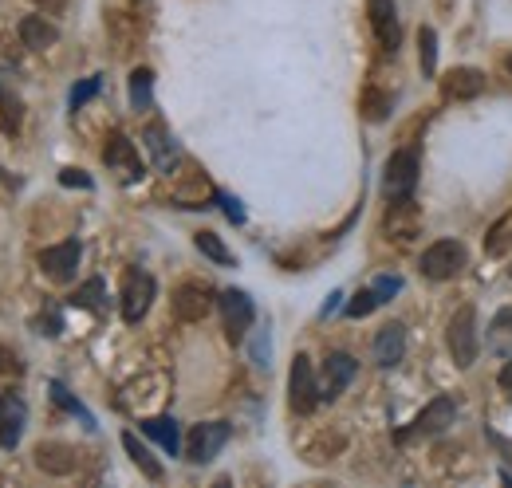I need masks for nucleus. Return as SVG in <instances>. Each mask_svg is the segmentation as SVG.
Returning a JSON list of instances; mask_svg holds the SVG:
<instances>
[{
    "label": "nucleus",
    "instance_id": "f257e3e1",
    "mask_svg": "<svg viewBox=\"0 0 512 488\" xmlns=\"http://www.w3.org/2000/svg\"><path fill=\"white\" fill-rule=\"evenodd\" d=\"M320 382H316V370L308 355H296L292 359V374H288V406L296 414H312L320 406Z\"/></svg>",
    "mask_w": 512,
    "mask_h": 488
},
{
    "label": "nucleus",
    "instance_id": "f03ea898",
    "mask_svg": "<svg viewBox=\"0 0 512 488\" xmlns=\"http://www.w3.org/2000/svg\"><path fill=\"white\" fill-rule=\"evenodd\" d=\"M418 185V150H398L386 158L383 170V193L386 201H406Z\"/></svg>",
    "mask_w": 512,
    "mask_h": 488
},
{
    "label": "nucleus",
    "instance_id": "7ed1b4c3",
    "mask_svg": "<svg viewBox=\"0 0 512 488\" xmlns=\"http://www.w3.org/2000/svg\"><path fill=\"white\" fill-rule=\"evenodd\" d=\"M477 351H481V343H477V311L461 307L449 319V355H453L457 366H473L477 363Z\"/></svg>",
    "mask_w": 512,
    "mask_h": 488
},
{
    "label": "nucleus",
    "instance_id": "20e7f679",
    "mask_svg": "<svg viewBox=\"0 0 512 488\" xmlns=\"http://www.w3.org/2000/svg\"><path fill=\"white\" fill-rule=\"evenodd\" d=\"M418 268H422L426 280H453V276L465 268V244L449 241V237L446 241H434L426 252H422Z\"/></svg>",
    "mask_w": 512,
    "mask_h": 488
},
{
    "label": "nucleus",
    "instance_id": "39448f33",
    "mask_svg": "<svg viewBox=\"0 0 512 488\" xmlns=\"http://www.w3.org/2000/svg\"><path fill=\"white\" fill-rule=\"evenodd\" d=\"M154 292H158L154 276L142 272V268H130L127 280H123V292H119V311H123V319H127V323H138V319L150 311V304H154Z\"/></svg>",
    "mask_w": 512,
    "mask_h": 488
},
{
    "label": "nucleus",
    "instance_id": "423d86ee",
    "mask_svg": "<svg viewBox=\"0 0 512 488\" xmlns=\"http://www.w3.org/2000/svg\"><path fill=\"white\" fill-rule=\"evenodd\" d=\"M229 437H233V426H229V422H201V426H193L190 437H186V457H190L193 465H209V461L229 445Z\"/></svg>",
    "mask_w": 512,
    "mask_h": 488
},
{
    "label": "nucleus",
    "instance_id": "0eeeda50",
    "mask_svg": "<svg viewBox=\"0 0 512 488\" xmlns=\"http://www.w3.org/2000/svg\"><path fill=\"white\" fill-rule=\"evenodd\" d=\"M221 319H225V335H229V343H241L245 335H249V327H253L256 319V307L249 300V292H241V288H229V292H221Z\"/></svg>",
    "mask_w": 512,
    "mask_h": 488
},
{
    "label": "nucleus",
    "instance_id": "6e6552de",
    "mask_svg": "<svg viewBox=\"0 0 512 488\" xmlns=\"http://www.w3.org/2000/svg\"><path fill=\"white\" fill-rule=\"evenodd\" d=\"M453 418H457V406H453V398H434L414 422H410V429H402L398 433V441H410V437H426V433H442V429L453 426Z\"/></svg>",
    "mask_w": 512,
    "mask_h": 488
},
{
    "label": "nucleus",
    "instance_id": "1a4fd4ad",
    "mask_svg": "<svg viewBox=\"0 0 512 488\" xmlns=\"http://www.w3.org/2000/svg\"><path fill=\"white\" fill-rule=\"evenodd\" d=\"M79 256H83L79 241L52 244V248H44V252H40V268H44V276H48V280H56V284H71V280H75V268H79Z\"/></svg>",
    "mask_w": 512,
    "mask_h": 488
},
{
    "label": "nucleus",
    "instance_id": "9d476101",
    "mask_svg": "<svg viewBox=\"0 0 512 488\" xmlns=\"http://www.w3.org/2000/svg\"><path fill=\"white\" fill-rule=\"evenodd\" d=\"M103 162H107V170H115L123 182H138V178L146 174V170H142V158H138V150H134V142L123 138V134H111V138H107Z\"/></svg>",
    "mask_w": 512,
    "mask_h": 488
},
{
    "label": "nucleus",
    "instance_id": "9b49d317",
    "mask_svg": "<svg viewBox=\"0 0 512 488\" xmlns=\"http://www.w3.org/2000/svg\"><path fill=\"white\" fill-rule=\"evenodd\" d=\"M213 288L209 284H197V280H190V284H182L178 292H174V315L178 319H186V323H201L209 311H213Z\"/></svg>",
    "mask_w": 512,
    "mask_h": 488
},
{
    "label": "nucleus",
    "instance_id": "f8f14e48",
    "mask_svg": "<svg viewBox=\"0 0 512 488\" xmlns=\"http://www.w3.org/2000/svg\"><path fill=\"white\" fill-rule=\"evenodd\" d=\"M24 426H28V406L24 398L16 394H0V449H16L20 437H24Z\"/></svg>",
    "mask_w": 512,
    "mask_h": 488
},
{
    "label": "nucleus",
    "instance_id": "ddd939ff",
    "mask_svg": "<svg viewBox=\"0 0 512 488\" xmlns=\"http://www.w3.org/2000/svg\"><path fill=\"white\" fill-rule=\"evenodd\" d=\"M355 374H359V363L351 359V355H343V351H335V355H327V366H323V386L320 394L331 402V398H339L351 382H355Z\"/></svg>",
    "mask_w": 512,
    "mask_h": 488
},
{
    "label": "nucleus",
    "instance_id": "4468645a",
    "mask_svg": "<svg viewBox=\"0 0 512 488\" xmlns=\"http://www.w3.org/2000/svg\"><path fill=\"white\" fill-rule=\"evenodd\" d=\"M367 16H371V28H375L379 44H383L386 52H394V48H398V40H402L394 0H371V4H367Z\"/></svg>",
    "mask_w": 512,
    "mask_h": 488
},
{
    "label": "nucleus",
    "instance_id": "2eb2a0df",
    "mask_svg": "<svg viewBox=\"0 0 512 488\" xmlns=\"http://www.w3.org/2000/svg\"><path fill=\"white\" fill-rule=\"evenodd\" d=\"M142 142H146V150H150L154 166H158L162 174H170V170H174V162H178V142L170 138V130H166L162 122H150V126L142 130Z\"/></svg>",
    "mask_w": 512,
    "mask_h": 488
},
{
    "label": "nucleus",
    "instance_id": "dca6fc26",
    "mask_svg": "<svg viewBox=\"0 0 512 488\" xmlns=\"http://www.w3.org/2000/svg\"><path fill=\"white\" fill-rule=\"evenodd\" d=\"M442 91H446V99H477L481 91H485V75L477 71V67H453L446 79H442Z\"/></svg>",
    "mask_w": 512,
    "mask_h": 488
},
{
    "label": "nucleus",
    "instance_id": "f3484780",
    "mask_svg": "<svg viewBox=\"0 0 512 488\" xmlns=\"http://www.w3.org/2000/svg\"><path fill=\"white\" fill-rule=\"evenodd\" d=\"M375 363L379 366H398L406 355V327L402 323H386L383 331L375 335V347H371Z\"/></svg>",
    "mask_w": 512,
    "mask_h": 488
},
{
    "label": "nucleus",
    "instance_id": "a211bd4d",
    "mask_svg": "<svg viewBox=\"0 0 512 488\" xmlns=\"http://www.w3.org/2000/svg\"><path fill=\"white\" fill-rule=\"evenodd\" d=\"M36 465L44 469V473H52V477H67V473H75V449L71 445H60V441H40L36 445Z\"/></svg>",
    "mask_w": 512,
    "mask_h": 488
},
{
    "label": "nucleus",
    "instance_id": "6ab92c4d",
    "mask_svg": "<svg viewBox=\"0 0 512 488\" xmlns=\"http://www.w3.org/2000/svg\"><path fill=\"white\" fill-rule=\"evenodd\" d=\"M60 40V28L48 20V16H24L20 20V44L32 48V52H44Z\"/></svg>",
    "mask_w": 512,
    "mask_h": 488
},
{
    "label": "nucleus",
    "instance_id": "aec40b11",
    "mask_svg": "<svg viewBox=\"0 0 512 488\" xmlns=\"http://www.w3.org/2000/svg\"><path fill=\"white\" fill-rule=\"evenodd\" d=\"M418 225H422V217H418V209H414V201H410V197L390 205V213H386V229H390V233H398V241L418 237Z\"/></svg>",
    "mask_w": 512,
    "mask_h": 488
},
{
    "label": "nucleus",
    "instance_id": "412c9836",
    "mask_svg": "<svg viewBox=\"0 0 512 488\" xmlns=\"http://www.w3.org/2000/svg\"><path fill=\"white\" fill-rule=\"evenodd\" d=\"M142 433H146L150 441H158L170 457L182 453V433H178V422H174V418H146V422H142Z\"/></svg>",
    "mask_w": 512,
    "mask_h": 488
},
{
    "label": "nucleus",
    "instance_id": "4be33fe9",
    "mask_svg": "<svg viewBox=\"0 0 512 488\" xmlns=\"http://www.w3.org/2000/svg\"><path fill=\"white\" fill-rule=\"evenodd\" d=\"M150 103H154V71L150 67H134V75H130V107L146 111Z\"/></svg>",
    "mask_w": 512,
    "mask_h": 488
},
{
    "label": "nucleus",
    "instance_id": "5701e85b",
    "mask_svg": "<svg viewBox=\"0 0 512 488\" xmlns=\"http://www.w3.org/2000/svg\"><path fill=\"white\" fill-rule=\"evenodd\" d=\"M489 347H493L497 355H505V359H512V307H501V311L493 315Z\"/></svg>",
    "mask_w": 512,
    "mask_h": 488
},
{
    "label": "nucleus",
    "instance_id": "b1692460",
    "mask_svg": "<svg viewBox=\"0 0 512 488\" xmlns=\"http://www.w3.org/2000/svg\"><path fill=\"white\" fill-rule=\"evenodd\" d=\"M123 449H127L130 461H134V465H138V469H142L150 481H162V465L150 457V449H146V445H142L134 433H123Z\"/></svg>",
    "mask_w": 512,
    "mask_h": 488
},
{
    "label": "nucleus",
    "instance_id": "393cba45",
    "mask_svg": "<svg viewBox=\"0 0 512 488\" xmlns=\"http://www.w3.org/2000/svg\"><path fill=\"white\" fill-rule=\"evenodd\" d=\"M509 248H512V209L501 221H493L489 233H485V252H489V256H505Z\"/></svg>",
    "mask_w": 512,
    "mask_h": 488
},
{
    "label": "nucleus",
    "instance_id": "a878e982",
    "mask_svg": "<svg viewBox=\"0 0 512 488\" xmlns=\"http://www.w3.org/2000/svg\"><path fill=\"white\" fill-rule=\"evenodd\" d=\"M0 122H4V130H8V134H16V130H20V122H24V103H20V95H16V91H8L4 83H0Z\"/></svg>",
    "mask_w": 512,
    "mask_h": 488
},
{
    "label": "nucleus",
    "instance_id": "bb28decb",
    "mask_svg": "<svg viewBox=\"0 0 512 488\" xmlns=\"http://www.w3.org/2000/svg\"><path fill=\"white\" fill-rule=\"evenodd\" d=\"M390 107H394V95L390 91H379V87H367L363 91V119L383 122L390 115Z\"/></svg>",
    "mask_w": 512,
    "mask_h": 488
},
{
    "label": "nucleus",
    "instance_id": "cd10ccee",
    "mask_svg": "<svg viewBox=\"0 0 512 488\" xmlns=\"http://www.w3.org/2000/svg\"><path fill=\"white\" fill-rule=\"evenodd\" d=\"M103 300H107V284H103V280H87V284H83V288L71 296V304L91 307V311H103V307H107Z\"/></svg>",
    "mask_w": 512,
    "mask_h": 488
},
{
    "label": "nucleus",
    "instance_id": "c85d7f7f",
    "mask_svg": "<svg viewBox=\"0 0 512 488\" xmlns=\"http://www.w3.org/2000/svg\"><path fill=\"white\" fill-rule=\"evenodd\" d=\"M418 48H422V71H426V79H434V71H438V32L434 28H422L418 32Z\"/></svg>",
    "mask_w": 512,
    "mask_h": 488
},
{
    "label": "nucleus",
    "instance_id": "c756f323",
    "mask_svg": "<svg viewBox=\"0 0 512 488\" xmlns=\"http://www.w3.org/2000/svg\"><path fill=\"white\" fill-rule=\"evenodd\" d=\"M193 244H197V248H201L209 260H217V264H233V252L221 244V237H217V233H197V237H193Z\"/></svg>",
    "mask_w": 512,
    "mask_h": 488
},
{
    "label": "nucleus",
    "instance_id": "7c9ffc66",
    "mask_svg": "<svg viewBox=\"0 0 512 488\" xmlns=\"http://www.w3.org/2000/svg\"><path fill=\"white\" fill-rule=\"evenodd\" d=\"M52 398H56V402L64 406L67 414H75V418H83V426H87V429H95V418H91V414H87V410H83V406H79V402H75V398L67 394V390H64V382H52Z\"/></svg>",
    "mask_w": 512,
    "mask_h": 488
},
{
    "label": "nucleus",
    "instance_id": "2f4dec72",
    "mask_svg": "<svg viewBox=\"0 0 512 488\" xmlns=\"http://www.w3.org/2000/svg\"><path fill=\"white\" fill-rule=\"evenodd\" d=\"M379 304H383V300L375 296V288H363V292H359V296L347 304V315H351V319H363V315H371Z\"/></svg>",
    "mask_w": 512,
    "mask_h": 488
},
{
    "label": "nucleus",
    "instance_id": "473e14b6",
    "mask_svg": "<svg viewBox=\"0 0 512 488\" xmlns=\"http://www.w3.org/2000/svg\"><path fill=\"white\" fill-rule=\"evenodd\" d=\"M99 87H103V79H99V75H91V79H83L79 87H71V111H79L87 99H95V95H99Z\"/></svg>",
    "mask_w": 512,
    "mask_h": 488
},
{
    "label": "nucleus",
    "instance_id": "72a5a7b5",
    "mask_svg": "<svg viewBox=\"0 0 512 488\" xmlns=\"http://www.w3.org/2000/svg\"><path fill=\"white\" fill-rule=\"evenodd\" d=\"M371 288H375V296H379V300H390V296H398V288H402V280H394V276H379V280H375V284H371Z\"/></svg>",
    "mask_w": 512,
    "mask_h": 488
},
{
    "label": "nucleus",
    "instance_id": "f704fd0d",
    "mask_svg": "<svg viewBox=\"0 0 512 488\" xmlns=\"http://www.w3.org/2000/svg\"><path fill=\"white\" fill-rule=\"evenodd\" d=\"M221 205H225V213H229V221H233V225H241V221H245V209H241V201H233V197H221Z\"/></svg>",
    "mask_w": 512,
    "mask_h": 488
},
{
    "label": "nucleus",
    "instance_id": "c9c22d12",
    "mask_svg": "<svg viewBox=\"0 0 512 488\" xmlns=\"http://www.w3.org/2000/svg\"><path fill=\"white\" fill-rule=\"evenodd\" d=\"M60 182H64V185H83V189H91V178H87L83 170H64V174H60Z\"/></svg>",
    "mask_w": 512,
    "mask_h": 488
},
{
    "label": "nucleus",
    "instance_id": "e433bc0d",
    "mask_svg": "<svg viewBox=\"0 0 512 488\" xmlns=\"http://www.w3.org/2000/svg\"><path fill=\"white\" fill-rule=\"evenodd\" d=\"M36 4H40L44 12H52V16H56V12H64V8H67V0H36Z\"/></svg>",
    "mask_w": 512,
    "mask_h": 488
},
{
    "label": "nucleus",
    "instance_id": "4c0bfd02",
    "mask_svg": "<svg viewBox=\"0 0 512 488\" xmlns=\"http://www.w3.org/2000/svg\"><path fill=\"white\" fill-rule=\"evenodd\" d=\"M497 382H501V390H505V394L512 398V359H509V366L501 370V378H497Z\"/></svg>",
    "mask_w": 512,
    "mask_h": 488
},
{
    "label": "nucleus",
    "instance_id": "58836bf2",
    "mask_svg": "<svg viewBox=\"0 0 512 488\" xmlns=\"http://www.w3.org/2000/svg\"><path fill=\"white\" fill-rule=\"evenodd\" d=\"M505 67H509V75H512V56H509V60H505Z\"/></svg>",
    "mask_w": 512,
    "mask_h": 488
}]
</instances>
